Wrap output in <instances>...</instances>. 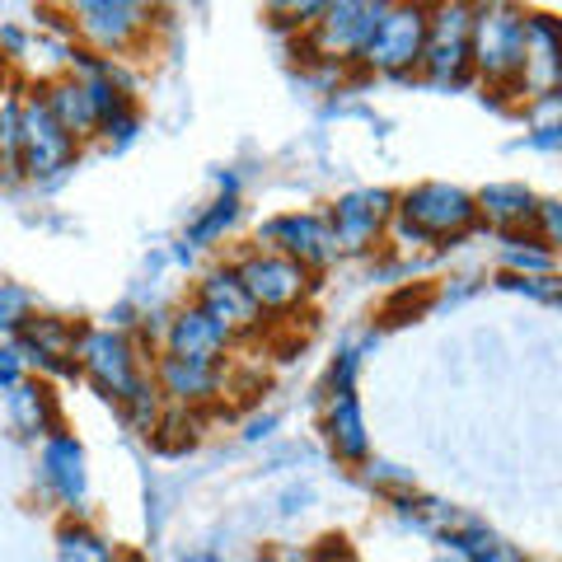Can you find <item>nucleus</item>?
<instances>
[{
	"instance_id": "f257e3e1",
	"label": "nucleus",
	"mask_w": 562,
	"mask_h": 562,
	"mask_svg": "<svg viewBox=\"0 0 562 562\" xmlns=\"http://www.w3.org/2000/svg\"><path fill=\"white\" fill-rule=\"evenodd\" d=\"M469 57L487 80H520L525 70V20L516 10H483L469 33Z\"/></svg>"
},
{
	"instance_id": "f03ea898",
	"label": "nucleus",
	"mask_w": 562,
	"mask_h": 562,
	"mask_svg": "<svg viewBox=\"0 0 562 562\" xmlns=\"http://www.w3.org/2000/svg\"><path fill=\"white\" fill-rule=\"evenodd\" d=\"M479 206H473L469 192L446 188V183H422L403 198V221L413 225L422 239H450L473 225Z\"/></svg>"
},
{
	"instance_id": "7ed1b4c3",
	"label": "nucleus",
	"mask_w": 562,
	"mask_h": 562,
	"mask_svg": "<svg viewBox=\"0 0 562 562\" xmlns=\"http://www.w3.org/2000/svg\"><path fill=\"white\" fill-rule=\"evenodd\" d=\"M76 155V140L61 132V122L52 117V109L43 99L20 103V165L33 173V179H47L70 165Z\"/></svg>"
},
{
	"instance_id": "20e7f679",
	"label": "nucleus",
	"mask_w": 562,
	"mask_h": 562,
	"mask_svg": "<svg viewBox=\"0 0 562 562\" xmlns=\"http://www.w3.org/2000/svg\"><path fill=\"white\" fill-rule=\"evenodd\" d=\"M422 43H427V10H380V24L366 38L361 57L375 70H403L422 57Z\"/></svg>"
},
{
	"instance_id": "39448f33",
	"label": "nucleus",
	"mask_w": 562,
	"mask_h": 562,
	"mask_svg": "<svg viewBox=\"0 0 562 562\" xmlns=\"http://www.w3.org/2000/svg\"><path fill=\"white\" fill-rule=\"evenodd\" d=\"M80 361H85V371L94 375V384H99L103 394L140 398V380H136L132 347L122 342L117 333H85V338H80Z\"/></svg>"
},
{
	"instance_id": "423d86ee",
	"label": "nucleus",
	"mask_w": 562,
	"mask_h": 562,
	"mask_svg": "<svg viewBox=\"0 0 562 562\" xmlns=\"http://www.w3.org/2000/svg\"><path fill=\"white\" fill-rule=\"evenodd\" d=\"M469 33L473 14L469 10H441L436 20H427V43H422V61L436 80H460L469 66Z\"/></svg>"
},
{
	"instance_id": "0eeeda50",
	"label": "nucleus",
	"mask_w": 562,
	"mask_h": 562,
	"mask_svg": "<svg viewBox=\"0 0 562 562\" xmlns=\"http://www.w3.org/2000/svg\"><path fill=\"white\" fill-rule=\"evenodd\" d=\"M239 286L258 310H291L305 295V268L281 254H262L239 272Z\"/></svg>"
},
{
	"instance_id": "6e6552de",
	"label": "nucleus",
	"mask_w": 562,
	"mask_h": 562,
	"mask_svg": "<svg viewBox=\"0 0 562 562\" xmlns=\"http://www.w3.org/2000/svg\"><path fill=\"white\" fill-rule=\"evenodd\" d=\"M324 20L314 29V43H319L324 57H347V52H361L366 38L380 24V5H328L319 10Z\"/></svg>"
},
{
	"instance_id": "1a4fd4ad",
	"label": "nucleus",
	"mask_w": 562,
	"mask_h": 562,
	"mask_svg": "<svg viewBox=\"0 0 562 562\" xmlns=\"http://www.w3.org/2000/svg\"><path fill=\"white\" fill-rule=\"evenodd\" d=\"M198 310L225 333V338H231V333H249L258 324V305L249 301V291L239 286L235 272H216V277H211L202 286V305Z\"/></svg>"
},
{
	"instance_id": "9d476101",
	"label": "nucleus",
	"mask_w": 562,
	"mask_h": 562,
	"mask_svg": "<svg viewBox=\"0 0 562 562\" xmlns=\"http://www.w3.org/2000/svg\"><path fill=\"white\" fill-rule=\"evenodd\" d=\"M262 235H268L277 249H286L281 258L301 262V268L305 262H324V258H333V249H338V244H333V231L319 216H281Z\"/></svg>"
},
{
	"instance_id": "9b49d317",
	"label": "nucleus",
	"mask_w": 562,
	"mask_h": 562,
	"mask_svg": "<svg viewBox=\"0 0 562 562\" xmlns=\"http://www.w3.org/2000/svg\"><path fill=\"white\" fill-rule=\"evenodd\" d=\"M43 103L52 109V117L61 122V132H66L70 140H76V136H90L99 122H103V109H99V80H61Z\"/></svg>"
},
{
	"instance_id": "f8f14e48",
	"label": "nucleus",
	"mask_w": 562,
	"mask_h": 562,
	"mask_svg": "<svg viewBox=\"0 0 562 562\" xmlns=\"http://www.w3.org/2000/svg\"><path fill=\"white\" fill-rule=\"evenodd\" d=\"M384 202H390L384 192H351V198H342L338 211H333V244L366 249L384 221Z\"/></svg>"
},
{
	"instance_id": "ddd939ff",
	"label": "nucleus",
	"mask_w": 562,
	"mask_h": 562,
	"mask_svg": "<svg viewBox=\"0 0 562 562\" xmlns=\"http://www.w3.org/2000/svg\"><path fill=\"white\" fill-rule=\"evenodd\" d=\"M169 342H173V357L179 361H192V366H216V357L225 351V333L206 319L202 310H183L179 319H173V333H169Z\"/></svg>"
},
{
	"instance_id": "4468645a",
	"label": "nucleus",
	"mask_w": 562,
	"mask_h": 562,
	"mask_svg": "<svg viewBox=\"0 0 562 562\" xmlns=\"http://www.w3.org/2000/svg\"><path fill=\"white\" fill-rule=\"evenodd\" d=\"M80 29L85 38H94L99 47H122L140 29V10L136 5H113V0H99V5H80Z\"/></svg>"
},
{
	"instance_id": "2eb2a0df",
	"label": "nucleus",
	"mask_w": 562,
	"mask_h": 562,
	"mask_svg": "<svg viewBox=\"0 0 562 562\" xmlns=\"http://www.w3.org/2000/svg\"><path fill=\"white\" fill-rule=\"evenodd\" d=\"M43 479L61 492L66 502H80L85 497V454L70 436H52L47 450H43Z\"/></svg>"
},
{
	"instance_id": "dca6fc26",
	"label": "nucleus",
	"mask_w": 562,
	"mask_h": 562,
	"mask_svg": "<svg viewBox=\"0 0 562 562\" xmlns=\"http://www.w3.org/2000/svg\"><path fill=\"white\" fill-rule=\"evenodd\" d=\"M328 441L342 460H361L366 454V422H361V408L357 398L347 394H333V408H328Z\"/></svg>"
},
{
	"instance_id": "f3484780",
	"label": "nucleus",
	"mask_w": 562,
	"mask_h": 562,
	"mask_svg": "<svg viewBox=\"0 0 562 562\" xmlns=\"http://www.w3.org/2000/svg\"><path fill=\"white\" fill-rule=\"evenodd\" d=\"M10 413L29 436H43L57 427V408H52V394L43 384H10Z\"/></svg>"
},
{
	"instance_id": "a211bd4d",
	"label": "nucleus",
	"mask_w": 562,
	"mask_h": 562,
	"mask_svg": "<svg viewBox=\"0 0 562 562\" xmlns=\"http://www.w3.org/2000/svg\"><path fill=\"white\" fill-rule=\"evenodd\" d=\"M479 206L487 211V221H497V225H525L539 211V202L516 183H492L479 198Z\"/></svg>"
},
{
	"instance_id": "6ab92c4d",
	"label": "nucleus",
	"mask_w": 562,
	"mask_h": 562,
	"mask_svg": "<svg viewBox=\"0 0 562 562\" xmlns=\"http://www.w3.org/2000/svg\"><path fill=\"white\" fill-rule=\"evenodd\" d=\"M160 375H165V390L173 398H206L211 390H216V375H211V366H192V361H179V357H169L160 366Z\"/></svg>"
},
{
	"instance_id": "aec40b11",
	"label": "nucleus",
	"mask_w": 562,
	"mask_h": 562,
	"mask_svg": "<svg viewBox=\"0 0 562 562\" xmlns=\"http://www.w3.org/2000/svg\"><path fill=\"white\" fill-rule=\"evenodd\" d=\"M450 543H454L460 553H469L473 562H516V553L506 549L497 535H487L483 525H464V530H454Z\"/></svg>"
},
{
	"instance_id": "412c9836",
	"label": "nucleus",
	"mask_w": 562,
	"mask_h": 562,
	"mask_svg": "<svg viewBox=\"0 0 562 562\" xmlns=\"http://www.w3.org/2000/svg\"><path fill=\"white\" fill-rule=\"evenodd\" d=\"M24 338L38 347V357H47V361H57V357H66V351H76V333H70L61 319H29L24 324Z\"/></svg>"
},
{
	"instance_id": "4be33fe9",
	"label": "nucleus",
	"mask_w": 562,
	"mask_h": 562,
	"mask_svg": "<svg viewBox=\"0 0 562 562\" xmlns=\"http://www.w3.org/2000/svg\"><path fill=\"white\" fill-rule=\"evenodd\" d=\"M57 553H61V562H113L109 543L90 530H80V525H66L57 535Z\"/></svg>"
},
{
	"instance_id": "5701e85b",
	"label": "nucleus",
	"mask_w": 562,
	"mask_h": 562,
	"mask_svg": "<svg viewBox=\"0 0 562 562\" xmlns=\"http://www.w3.org/2000/svg\"><path fill=\"white\" fill-rule=\"evenodd\" d=\"M0 169H20V99H0Z\"/></svg>"
},
{
	"instance_id": "b1692460",
	"label": "nucleus",
	"mask_w": 562,
	"mask_h": 562,
	"mask_svg": "<svg viewBox=\"0 0 562 562\" xmlns=\"http://www.w3.org/2000/svg\"><path fill=\"white\" fill-rule=\"evenodd\" d=\"M29 324V291L0 281V328H24Z\"/></svg>"
},
{
	"instance_id": "393cba45",
	"label": "nucleus",
	"mask_w": 562,
	"mask_h": 562,
	"mask_svg": "<svg viewBox=\"0 0 562 562\" xmlns=\"http://www.w3.org/2000/svg\"><path fill=\"white\" fill-rule=\"evenodd\" d=\"M231 221H235V202H216V211H211L206 221H198V225H192V239H198V244H206V239L216 235V231H225V225H231Z\"/></svg>"
},
{
	"instance_id": "a878e982",
	"label": "nucleus",
	"mask_w": 562,
	"mask_h": 562,
	"mask_svg": "<svg viewBox=\"0 0 562 562\" xmlns=\"http://www.w3.org/2000/svg\"><path fill=\"white\" fill-rule=\"evenodd\" d=\"M506 262H512V268L543 272V268H549V249H506Z\"/></svg>"
},
{
	"instance_id": "bb28decb",
	"label": "nucleus",
	"mask_w": 562,
	"mask_h": 562,
	"mask_svg": "<svg viewBox=\"0 0 562 562\" xmlns=\"http://www.w3.org/2000/svg\"><path fill=\"white\" fill-rule=\"evenodd\" d=\"M188 562H216V558H206V553H198V558H188Z\"/></svg>"
},
{
	"instance_id": "cd10ccee",
	"label": "nucleus",
	"mask_w": 562,
	"mask_h": 562,
	"mask_svg": "<svg viewBox=\"0 0 562 562\" xmlns=\"http://www.w3.org/2000/svg\"><path fill=\"white\" fill-rule=\"evenodd\" d=\"M132 562H136V558H132Z\"/></svg>"
}]
</instances>
